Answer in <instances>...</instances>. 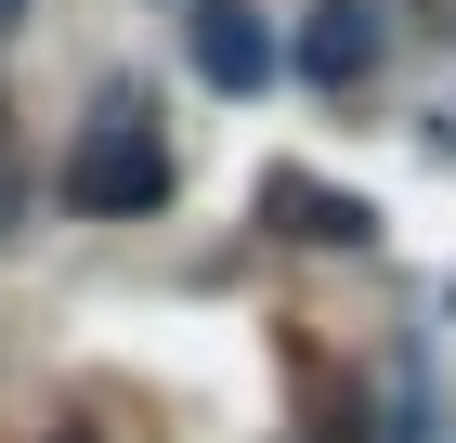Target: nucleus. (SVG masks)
<instances>
[{"label":"nucleus","mask_w":456,"mask_h":443,"mask_svg":"<svg viewBox=\"0 0 456 443\" xmlns=\"http://www.w3.org/2000/svg\"><path fill=\"white\" fill-rule=\"evenodd\" d=\"M27 13H39V0H0V39H13V27H27Z\"/></svg>","instance_id":"obj_6"},{"label":"nucleus","mask_w":456,"mask_h":443,"mask_svg":"<svg viewBox=\"0 0 456 443\" xmlns=\"http://www.w3.org/2000/svg\"><path fill=\"white\" fill-rule=\"evenodd\" d=\"M183 39H196V78L209 92H261L274 78V13H248V0H196Z\"/></svg>","instance_id":"obj_3"},{"label":"nucleus","mask_w":456,"mask_h":443,"mask_svg":"<svg viewBox=\"0 0 456 443\" xmlns=\"http://www.w3.org/2000/svg\"><path fill=\"white\" fill-rule=\"evenodd\" d=\"M379 53H391V13H379V0H314V13H300V39H287L274 66H300L314 92H365V78H379Z\"/></svg>","instance_id":"obj_2"},{"label":"nucleus","mask_w":456,"mask_h":443,"mask_svg":"<svg viewBox=\"0 0 456 443\" xmlns=\"http://www.w3.org/2000/svg\"><path fill=\"white\" fill-rule=\"evenodd\" d=\"M27 209H39V183H27V157L0 144V235H27Z\"/></svg>","instance_id":"obj_5"},{"label":"nucleus","mask_w":456,"mask_h":443,"mask_svg":"<svg viewBox=\"0 0 456 443\" xmlns=\"http://www.w3.org/2000/svg\"><path fill=\"white\" fill-rule=\"evenodd\" d=\"M261 209H274V235H300V248H379V209L352 196V183H300V170H274V183H261Z\"/></svg>","instance_id":"obj_4"},{"label":"nucleus","mask_w":456,"mask_h":443,"mask_svg":"<svg viewBox=\"0 0 456 443\" xmlns=\"http://www.w3.org/2000/svg\"><path fill=\"white\" fill-rule=\"evenodd\" d=\"M170 183H183V157H170V131H157V104L105 92L92 131H78V157H66V209H78V222H157Z\"/></svg>","instance_id":"obj_1"}]
</instances>
